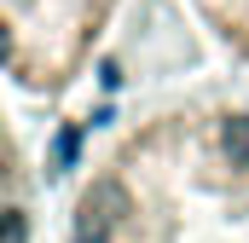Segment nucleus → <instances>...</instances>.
Instances as JSON below:
<instances>
[{"label":"nucleus","instance_id":"obj_1","mask_svg":"<svg viewBox=\"0 0 249 243\" xmlns=\"http://www.w3.org/2000/svg\"><path fill=\"white\" fill-rule=\"evenodd\" d=\"M75 243H249V110H197L133 139L87 191Z\"/></svg>","mask_w":249,"mask_h":243},{"label":"nucleus","instance_id":"obj_2","mask_svg":"<svg viewBox=\"0 0 249 243\" xmlns=\"http://www.w3.org/2000/svg\"><path fill=\"white\" fill-rule=\"evenodd\" d=\"M209 6H214L220 29H226V35H232V41L249 52V0H209Z\"/></svg>","mask_w":249,"mask_h":243}]
</instances>
